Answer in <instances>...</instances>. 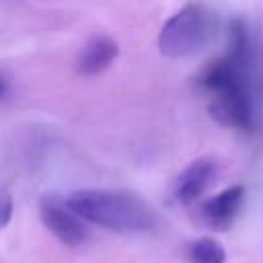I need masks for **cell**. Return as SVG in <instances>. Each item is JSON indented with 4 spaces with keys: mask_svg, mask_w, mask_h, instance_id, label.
<instances>
[{
    "mask_svg": "<svg viewBox=\"0 0 263 263\" xmlns=\"http://www.w3.org/2000/svg\"><path fill=\"white\" fill-rule=\"evenodd\" d=\"M12 218V197L4 195L0 197V228H4Z\"/></svg>",
    "mask_w": 263,
    "mask_h": 263,
    "instance_id": "ba28073f",
    "label": "cell"
},
{
    "mask_svg": "<svg viewBox=\"0 0 263 263\" xmlns=\"http://www.w3.org/2000/svg\"><path fill=\"white\" fill-rule=\"evenodd\" d=\"M4 88H6V82H4V76L0 74V97L4 95Z\"/></svg>",
    "mask_w": 263,
    "mask_h": 263,
    "instance_id": "9c48e42d",
    "label": "cell"
},
{
    "mask_svg": "<svg viewBox=\"0 0 263 263\" xmlns=\"http://www.w3.org/2000/svg\"><path fill=\"white\" fill-rule=\"evenodd\" d=\"M66 203L82 220L117 232L148 230L154 222V214L148 203L127 191L80 189L70 193Z\"/></svg>",
    "mask_w": 263,
    "mask_h": 263,
    "instance_id": "6da1fadb",
    "label": "cell"
},
{
    "mask_svg": "<svg viewBox=\"0 0 263 263\" xmlns=\"http://www.w3.org/2000/svg\"><path fill=\"white\" fill-rule=\"evenodd\" d=\"M119 55V45L111 35L90 37L76 55V72L82 76H95L107 70Z\"/></svg>",
    "mask_w": 263,
    "mask_h": 263,
    "instance_id": "8992f818",
    "label": "cell"
},
{
    "mask_svg": "<svg viewBox=\"0 0 263 263\" xmlns=\"http://www.w3.org/2000/svg\"><path fill=\"white\" fill-rule=\"evenodd\" d=\"M39 216L43 226L64 245L76 247L84 242L86 228L82 224V218L76 216L66 201H60L58 197H43L39 205Z\"/></svg>",
    "mask_w": 263,
    "mask_h": 263,
    "instance_id": "3957f363",
    "label": "cell"
},
{
    "mask_svg": "<svg viewBox=\"0 0 263 263\" xmlns=\"http://www.w3.org/2000/svg\"><path fill=\"white\" fill-rule=\"evenodd\" d=\"M187 259L191 263H224L226 251L216 238L201 236L187 247Z\"/></svg>",
    "mask_w": 263,
    "mask_h": 263,
    "instance_id": "52a82bcc",
    "label": "cell"
},
{
    "mask_svg": "<svg viewBox=\"0 0 263 263\" xmlns=\"http://www.w3.org/2000/svg\"><path fill=\"white\" fill-rule=\"evenodd\" d=\"M216 179V162L212 158H197L191 164L183 168V173L177 177L173 185V195L177 203L181 205H191L195 203L203 191L212 185Z\"/></svg>",
    "mask_w": 263,
    "mask_h": 263,
    "instance_id": "5b68a950",
    "label": "cell"
},
{
    "mask_svg": "<svg viewBox=\"0 0 263 263\" xmlns=\"http://www.w3.org/2000/svg\"><path fill=\"white\" fill-rule=\"evenodd\" d=\"M242 201H245V187L232 185V187L212 195L203 203H199L197 218L210 230L224 232L234 224V220L242 208Z\"/></svg>",
    "mask_w": 263,
    "mask_h": 263,
    "instance_id": "277c9868",
    "label": "cell"
},
{
    "mask_svg": "<svg viewBox=\"0 0 263 263\" xmlns=\"http://www.w3.org/2000/svg\"><path fill=\"white\" fill-rule=\"evenodd\" d=\"M216 33V14L203 4H187L160 29L158 49L166 58H185L203 49Z\"/></svg>",
    "mask_w": 263,
    "mask_h": 263,
    "instance_id": "7a4b0ae2",
    "label": "cell"
}]
</instances>
